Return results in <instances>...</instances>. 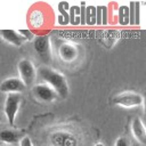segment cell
Masks as SVG:
<instances>
[{
	"instance_id": "obj_1",
	"label": "cell",
	"mask_w": 146,
	"mask_h": 146,
	"mask_svg": "<svg viewBox=\"0 0 146 146\" xmlns=\"http://www.w3.org/2000/svg\"><path fill=\"white\" fill-rule=\"evenodd\" d=\"M36 75L48 86H50L59 97L66 98V96L68 95V84L65 75L54 70L52 67L44 66V65L38 68Z\"/></svg>"
},
{
	"instance_id": "obj_2",
	"label": "cell",
	"mask_w": 146,
	"mask_h": 146,
	"mask_svg": "<svg viewBox=\"0 0 146 146\" xmlns=\"http://www.w3.org/2000/svg\"><path fill=\"white\" fill-rule=\"evenodd\" d=\"M113 103L115 105L124 107V108H132V107L141 106L144 104V97H143V95H140L138 92L127 90V91H123V92L116 95L113 98Z\"/></svg>"
},
{
	"instance_id": "obj_3",
	"label": "cell",
	"mask_w": 146,
	"mask_h": 146,
	"mask_svg": "<svg viewBox=\"0 0 146 146\" xmlns=\"http://www.w3.org/2000/svg\"><path fill=\"white\" fill-rule=\"evenodd\" d=\"M21 102H22V97L19 94H8L6 97L3 110H5V114H6V117L10 127H14L15 124V119L19 110Z\"/></svg>"
},
{
	"instance_id": "obj_4",
	"label": "cell",
	"mask_w": 146,
	"mask_h": 146,
	"mask_svg": "<svg viewBox=\"0 0 146 146\" xmlns=\"http://www.w3.org/2000/svg\"><path fill=\"white\" fill-rule=\"evenodd\" d=\"M17 68H18V73H19V79L23 81V83L26 87L31 86L36 78V68H35L34 64L30 59L24 58L18 62Z\"/></svg>"
},
{
	"instance_id": "obj_5",
	"label": "cell",
	"mask_w": 146,
	"mask_h": 146,
	"mask_svg": "<svg viewBox=\"0 0 146 146\" xmlns=\"http://www.w3.org/2000/svg\"><path fill=\"white\" fill-rule=\"evenodd\" d=\"M33 47L43 62H49L51 59V42L49 35L44 34L35 36L33 40Z\"/></svg>"
},
{
	"instance_id": "obj_6",
	"label": "cell",
	"mask_w": 146,
	"mask_h": 146,
	"mask_svg": "<svg viewBox=\"0 0 146 146\" xmlns=\"http://www.w3.org/2000/svg\"><path fill=\"white\" fill-rule=\"evenodd\" d=\"M50 144L51 146H78V139L73 133L59 130L50 135Z\"/></svg>"
},
{
	"instance_id": "obj_7",
	"label": "cell",
	"mask_w": 146,
	"mask_h": 146,
	"mask_svg": "<svg viewBox=\"0 0 146 146\" xmlns=\"http://www.w3.org/2000/svg\"><path fill=\"white\" fill-rule=\"evenodd\" d=\"M32 92L33 96L41 100V102H46V103H50L57 99L58 95L56 94V91L48 86L47 83H38L32 88Z\"/></svg>"
},
{
	"instance_id": "obj_8",
	"label": "cell",
	"mask_w": 146,
	"mask_h": 146,
	"mask_svg": "<svg viewBox=\"0 0 146 146\" xmlns=\"http://www.w3.org/2000/svg\"><path fill=\"white\" fill-rule=\"evenodd\" d=\"M26 86L19 78H8L0 83V91L5 94H21L25 90Z\"/></svg>"
},
{
	"instance_id": "obj_9",
	"label": "cell",
	"mask_w": 146,
	"mask_h": 146,
	"mask_svg": "<svg viewBox=\"0 0 146 146\" xmlns=\"http://www.w3.org/2000/svg\"><path fill=\"white\" fill-rule=\"evenodd\" d=\"M79 55L78 48L72 42H63L58 46V56L65 63H71L76 59Z\"/></svg>"
},
{
	"instance_id": "obj_10",
	"label": "cell",
	"mask_w": 146,
	"mask_h": 146,
	"mask_svg": "<svg viewBox=\"0 0 146 146\" xmlns=\"http://www.w3.org/2000/svg\"><path fill=\"white\" fill-rule=\"evenodd\" d=\"M131 132H132L135 139L138 143H140L141 145L145 144V141H146V128H145L140 117L136 116V117L132 119V121H131Z\"/></svg>"
},
{
	"instance_id": "obj_11",
	"label": "cell",
	"mask_w": 146,
	"mask_h": 146,
	"mask_svg": "<svg viewBox=\"0 0 146 146\" xmlns=\"http://www.w3.org/2000/svg\"><path fill=\"white\" fill-rule=\"evenodd\" d=\"M0 35L5 41H7L8 43H10L15 47H21L24 42V39L18 34L17 31H15L13 29L0 30Z\"/></svg>"
},
{
	"instance_id": "obj_12",
	"label": "cell",
	"mask_w": 146,
	"mask_h": 146,
	"mask_svg": "<svg viewBox=\"0 0 146 146\" xmlns=\"http://www.w3.org/2000/svg\"><path fill=\"white\" fill-rule=\"evenodd\" d=\"M30 24H31L32 27H35V29L42 27L46 24V15H44V11H42L39 8L33 9L30 13Z\"/></svg>"
},
{
	"instance_id": "obj_13",
	"label": "cell",
	"mask_w": 146,
	"mask_h": 146,
	"mask_svg": "<svg viewBox=\"0 0 146 146\" xmlns=\"http://www.w3.org/2000/svg\"><path fill=\"white\" fill-rule=\"evenodd\" d=\"M0 140L7 145H13V144L18 143L21 138H19L18 132L14 130H2L0 132Z\"/></svg>"
},
{
	"instance_id": "obj_14",
	"label": "cell",
	"mask_w": 146,
	"mask_h": 146,
	"mask_svg": "<svg viewBox=\"0 0 146 146\" xmlns=\"http://www.w3.org/2000/svg\"><path fill=\"white\" fill-rule=\"evenodd\" d=\"M117 23L121 26L129 25V6L120 5L117 8Z\"/></svg>"
},
{
	"instance_id": "obj_15",
	"label": "cell",
	"mask_w": 146,
	"mask_h": 146,
	"mask_svg": "<svg viewBox=\"0 0 146 146\" xmlns=\"http://www.w3.org/2000/svg\"><path fill=\"white\" fill-rule=\"evenodd\" d=\"M68 24L72 26L81 25L80 22V7L78 5H73L68 9Z\"/></svg>"
},
{
	"instance_id": "obj_16",
	"label": "cell",
	"mask_w": 146,
	"mask_h": 146,
	"mask_svg": "<svg viewBox=\"0 0 146 146\" xmlns=\"http://www.w3.org/2000/svg\"><path fill=\"white\" fill-rule=\"evenodd\" d=\"M84 22H86V25H88V26L96 25V6H91V5L86 6Z\"/></svg>"
},
{
	"instance_id": "obj_17",
	"label": "cell",
	"mask_w": 146,
	"mask_h": 146,
	"mask_svg": "<svg viewBox=\"0 0 146 146\" xmlns=\"http://www.w3.org/2000/svg\"><path fill=\"white\" fill-rule=\"evenodd\" d=\"M17 32H18V34H19L24 40H27V41H33L34 38H35L34 33H33L30 29H21V30H18Z\"/></svg>"
},
{
	"instance_id": "obj_18",
	"label": "cell",
	"mask_w": 146,
	"mask_h": 146,
	"mask_svg": "<svg viewBox=\"0 0 146 146\" xmlns=\"http://www.w3.org/2000/svg\"><path fill=\"white\" fill-rule=\"evenodd\" d=\"M140 6L141 2L135 1V25H140Z\"/></svg>"
},
{
	"instance_id": "obj_19",
	"label": "cell",
	"mask_w": 146,
	"mask_h": 146,
	"mask_svg": "<svg viewBox=\"0 0 146 146\" xmlns=\"http://www.w3.org/2000/svg\"><path fill=\"white\" fill-rule=\"evenodd\" d=\"M108 18H110L108 17V7L103 5L102 6V25L103 26H106L108 24V22H110Z\"/></svg>"
},
{
	"instance_id": "obj_20",
	"label": "cell",
	"mask_w": 146,
	"mask_h": 146,
	"mask_svg": "<svg viewBox=\"0 0 146 146\" xmlns=\"http://www.w3.org/2000/svg\"><path fill=\"white\" fill-rule=\"evenodd\" d=\"M129 25H135V1L129 2Z\"/></svg>"
},
{
	"instance_id": "obj_21",
	"label": "cell",
	"mask_w": 146,
	"mask_h": 146,
	"mask_svg": "<svg viewBox=\"0 0 146 146\" xmlns=\"http://www.w3.org/2000/svg\"><path fill=\"white\" fill-rule=\"evenodd\" d=\"M86 6L87 3L84 1H82L80 3V22H81V25H86V22H84V18H86Z\"/></svg>"
},
{
	"instance_id": "obj_22",
	"label": "cell",
	"mask_w": 146,
	"mask_h": 146,
	"mask_svg": "<svg viewBox=\"0 0 146 146\" xmlns=\"http://www.w3.org/2000/svg\"><path fill=\"white\" fill-rule=\"evenodd\" d=\"M114 146H130V141L125 137H119L115 140V145Z\"/></svg>"
},
{
	"instance_id": "obj_23",
	"label": "cell",
	"mask_w": 146,
	"mask_h": 146,
	"mask_svg": "<svg viewBox=\"0 0 146 146\" xmlns=\"http://www.w3.org/2000/svg\"><path fill=\"white\" fill-rule=\"evenodd\" d=\"M96 25H102V6H96Z\"/></svg>"
},
{
	"instance_id": "obj_24",
	"label": "cell",
	"mask_w": 146,
	"mask_h": 146,
	"mask_svg": "<svg viewBox=\"0 0 146 146\" xmlns=\"http://www.w3.org/2000/svg\"><path fill=\"white\" fill-rule=\"evenodd\" d=\"M19 146H33L31 138L30 137H23L19 140Z\"/></svg>"
},
{
	"instance_id": "obj_25",
	"label": "cell",
	"mask_w": 146,
	"mask_h": 146,
	"mask_svg": "<svg viewBox=\"0 0 146 146\" xmlns=\"http://www.w3.org/2000/svg\"><path fill=\"white\" fill-rule=\"evenodd\" d=\"M95 146H105V145H104L103 143H96V144H95Z\"/></svg>"
},
{
	"instance_id": "obj_26",
	"label": "cell",
	"mask_w": 146,
	"mask_h": 146,
	"mask_svg": "<svg viewBox=\"0 0 146 146\" xmlns=\"http://www.w3.org/2000/svg\"><path fill=\"white\" fill-rule=\"evenodd\" d=\"M0 146H9V145H0Z\"/></svg>"
},
{
	"instance_id": "obj_27",
	"label": "cell",
	"mask_w": 146,
	"mask_h": 146,
	"mask_svg": "<svg viewBox=\"0 0 146 146\" xmlns=\"http://www.w3.org/2000/svg\"><path fill=\"white\" fill-rule=\"evenodd\" d=\"M0 122H1V116H0Z\"/></svg>"
}]
</instances>
